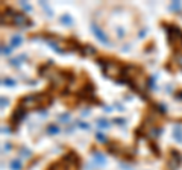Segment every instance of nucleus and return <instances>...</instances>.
<instances>
[{
    "instance_id": "nucleus-1",
    "label": "nucleus",
    "mask_w": 182,
    "mask_h": 170,
    "mask_svg": "<svg viewBox=\"0 0 182 170\" xmlns=\"http://www.w3.org/2000/svg\"><path fill=\"white\" fill-rule=\"evenodd\" d=\"M5 20H6V23H8V24H12V26H21V28H28L29 24H32L24 14L15 12V11H12L11 8H6V11L3 12L2 23H5Z\"/></svg>"
},
{
    "instance_id": "nucleus-2",
    "label": "nucleus",
    "mask_w": 182,
    "mask_h": 170,
    "mask_svg": "<svg viewBox=\"0 0 182 170\" xmlns=\"http://www.w3.org/2000/svg\"><path fill=\"white\" fill-rule=\"evenodd\" d=\"M99 62L103 69V73L109 78H118L120 74L125 73V67L117 61H99Z\"/></svg>"
},
{
    "instance_id": "nucleus-3",
    "label": "nucleus",
    "mask_w": 182,
    "mask_h": 170,
    "mask_svg": "<svg viewBox=\"0 0 182 170\" xmlns=\"http://www.w3.org/2000/svg\"><path fill=\"white\" fill-rule=\"evenodd\" d=\"M165 31H167V37H168V43L173 49H181L182 47V31L176 26H172V24H167L165 26Z\"/></svg>"
},
{
    "instance_id": "nucleus-4",
    "label": "nucleus",
    "mask_w": 182,
    "mask_h": 170,
    "mask_svg": "<svg viewBox=\"0 0 182 170\" xmlns=\"http://www.w3.org/2000/svg\"><path fill=\"white\" fill-rule=\"evenodd\" d=\"M44 94H32V96H26L20 100V108L21 110H35L43 105Z\"/></svg>"
},
{
    "instance_id": "nucleus-5",
    "label": "nucleus",
    "mask_w": 182,
    "mask_h": 170,
    "mask_svg": "<svg viewBox=\"0 0 182 170\" xmlns=\"http://www.w3.org/2000/svg\"><path fill=\"white\" fill-rule=\"evenodd\" d=\"M170 156H172V158L168 160V170H178V167L181 166V162H182L181 153L178 151H172Z\"/></svg>"
},
{
    "instance_id": "nucleus-6",
    "label": "nucleus",
    "mask_w": 182,
    "mask_h": 170,
    "mask_svg": "<svg viewBox=\"0 0 182 170\" xmlns=\"http://www.w3.org/2000/svg\"><path fill=\"white\" fill-rule=\"evenodd\" d=\"M91 29H93V32L96 33V35H97V38H99L102 43H105V44H109V40L106 38V35H105V33L102 32V29H100L97 24H91Z\"/></svg>"
},
{
    "instance_id": "nucleus-7",
    "label": "nucleus",
    "mask_w": 182,
    "mask_h": 170,
    "mask_svg": "<svg viewBox=\"0 0 182 170\" xmlns=\"http://www.w3.org/2000/svg\"><path fill=\"white\" fill-rule=\"evenodd\" d=\"M174 140L182 143V126L181 125H176L174 126Z\"/></svg>"
},
{
    "instance_id": "nucleus-8",
    "label": "nucleus",
    "mask_w": 182,
    "mask_h": 170,
    "mask_svg": "<svg viewBox=\"0 0 182 170\" xmlns=\"http://www.w3.org/2000/svg\"><path fill=\"white\" fill-rule=\"evenodd\" d=\"M11 169L12 170H20L21 169V162H20L18 160H12L11 161Z\"/></svg>"
},
{
    "instance_id": "nucleus-9",
    "label": "nucleus",
    "mask_w": 182,
    "mask_h": 170,
    "mask_svg": "<svg viewBox=\"0 0 182 170\" xmlns=\"http://www.w3.org/2000/svg\"><path fill=\"white\" fill-rule=\"evenodd\" d=\"M11 44L14 46V47L20 46V44H21V38H20V37H12V40H11Z\"/></svg>"
},
{
    "instance_id": "nucleus-10",
    "label": "nucleus",
    "mask_w": 182,
    "mask_h": 170,
    "mask_svg": "<svg viewBox=\"0 0 182 170\" xmlns=\"http://www.w3.org/2000/svg\"><path fill=\"white\" fill-rule=\"evenodd\" d=\"M47 131H49L50 134H58V132H59V129H58V128H56L55 125H50V126H49V129H47Z\"/></svg>"
},
{
    "instance_id": "nucleus-11",
    "label": "nucleus",
    "mask_w": 182,
    "mask_h": 170,
    "mask_svg": "<svg viewBox=\"0 0 182 170\" xmlns=\"http://www.w3.org/2000/svg\"><path fill=\"white\" fill-rule=\"evenodd\" d=\"M96 161L99 162V164H105V158L100 153H96Z\"/></svg>"
},
{
    "instance_id": "nucleus-12",
    "label": "nucleus",
    "mask_w": 182,
    "mask_h": 170,
    "mask_svg": "<svg viewBox=\"0 0 182 170\" xmlns=\"http://www.w3.org/2000/svg\"><path fill=\"white\" fill-rule=\"evenodd\" d=\"M61 20H62V23L71 24V18H70V15H62V17H61Z\"/></svg>"
},
{
    "instance_id": "nucleus-13",
    "label": "nucleus",
    "mask_w": 182,
    "mask_h": 170,
    "mask_svg": "<svg viewBox=\"0 0 182 170\" xmlns=\"http://www.w3.org/2000/svg\"><path fill=\"white\" fill-rule=\"evenodd\" d=\"M3 84H5V85H9V87H14V85H15V82H14L12 79H3Z\"/></svg>"
},
{
    "instance_id": "nucleus-14",
    "label": "nucleus",
    "mask_w": 182,
    "mask_h": 170,
    "mask_svg": "<svg viewBox=\"0 0 182 170\" xmlns=\"http://www.w3.org/2000/svg\"><path fill=\"white\" fill-rule=\"evenodd\" d=\"M114 123H117V125H120V126H123V125L126 123V120H125V119H114Z\"/></svg>"
},
{
    "instance_id": "nucleus-15",
    "label": "nucleus",
    "mask_w": 182,
    "mask_h": 170,
    "mask_svg": "<svg viewBox=\"0 0 182 170\" xmlns=\"http://www.w3.org/2000/svg\"><path fill=\"white\" fill-rule=\"evenodd\" d=\"M99 126H100V128H108L109 125H108L106 120H99Z\"/></svg>"
},
{
    "instance_id": "nucleus-16",
    "label": "nucleus",
    "mask_w": 182,
    "mask_h": 170,
    "mask_svg": "<svg viewBox=\"0 0 182 170\" xmlns=\"http://www.w3.org/2000/svg\"><path fill=\"white\" fill-rule=\"evenodd\" d=\"M97 140H99V141H103V143H105V141H106V137H105L103 134H97Z\"/></svg>"
},
{
    "instance_id": "nucleus-17",
    "label": "nucleus",
    "mask_w": 182,
    "mask_h": 170,
    "mask_svg": "<svg viewBox=\"0 0 182 170\" xmlns=\"http://www.w3.org/2000/svg\"><path fill=\"white\" fill-rule=\"evenodd\" d=\"M9 52H11V50H9V49H6L5 46L2 47V53H3V55H9Z\"/></svg>"
},
{
    "instance_id": "nucleus-18",
    "label": "nucleus",
    "mask_w": 182,
    "mask_h": 170,
    "mask_svg": "<svg viewBox=\"0 0 182 170\" xmlns=\"http://www.w3.org/2000/svg\"><path fill=\"white\" fill-rule=\"evenodd\" d=\"M170 8H172V9H179V8H181V5H179V3H172Z\"/></svg>"
},
{
    "instance_id": "nucleus-19",
    "label": "nucleus",
    "mask_w": 182,
    "mask_h": 170,
    "mask_svg": "<svg viewBox=\"0 0 182 170\" xmlns=\"http://www.w3.org/2000/svg\"><path fill=\"white\" fill-rule=\"evenodd\" d=\"M5 105H8V99L2 97V108H5Z\"/></svg>"
},
{
    "instance_id": "nucleus-20",
    "label": "nucleus",
    "mask_w": 182,
    "mask_h": 170,
    "mask_svg": "<svg viewBox=\"0 0 182 170\" xmlns=\"http://www.w3.org/2000/svg\"><path fill=\"white\" fill-rule=\"evenodd\" d=\"M176 61H178V64L182 67V55H178V56H176Z\"/></svg>"
},
{
    "instance_id": "nucleus-21",
    "label": "nucleus",
    "mask_w": 182,
    "mask_h": 170,
    "mask_svg": "<svg viewBox=\"0 0 182 170\" xmlns=\"http://www.w3.org/2000/svg\"><path fill=\"white\" fill-rule=\"evenodd\" d=\"M176 99H178V100H182V91H178V93H176Z\"/></svg>"
},
{
    "instance_id": "nucleus-22",
    "label": "nucleus",
    "mask_w": 182,
    "mask_h": 170,
    "mask_svg": "<svg viewBox=\"0 0 182 170\" xmlns=\"http://www.w3.org/2000/svg\"><path fill=\"white\" fill-rule=\"evenodd\" d=\"M53 169H55V170H58L59 167H58V164H53Z\"/></svg>"
}]
</instances>
